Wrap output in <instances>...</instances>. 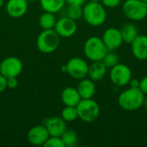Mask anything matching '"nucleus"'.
I'll use <instances>...</instances> for the list:
<instances>
[{"mask_svg": "<svg viewBox=\"0 0 147 147\" xmlns=\"http://www.w3.org/2000/svg\"><path fill=\"white\" fill-rule=\"evenodd\" d=\"M83 18L92 27L102 25L107 19L106 7L101 2L89 1L84 4Z\"/></svg>", "mask_w": 147, "mask_h": 147, "instance_id": "1", "label": "nucleus"}, {"mask_svg": "<svg viewBox=\"0 0 147 147\" xmlns=\"http://www.w3.org/2000/svg\"><path fill=\"white\" fill-rule=\"evenodd\" d=\"M145 96L139 88L129 87L119 95L118 104L126 111H135L143 107Z\"/></svg>", "mask_w": 147, "mask_h": 147, "instance_id": "2", "label": "nucleus"}, {"mask_svg": "<svg viewBox=\"0 0 147 147\" xmlns=\"http://www.w3.org/2000/svg\"><path fill=\"white\" fill-rule=\"evenodd\" d=\"M60 43V36L53 29L41 31L37 36L36 46L40 52L43 53H52L57 50Z\"/></svg>", "mask_w": 147, "mask_h": 147, "instance_id": "3", "label": "nucleus"}, {"mask_svg": "<svg viewBox=\"0 0 147 147\" xmlns=\"http://www.w3.org/2000/svg\"><path fill=\"white\" fill-rule=\"evenodd\" d=\"M84 53L86 58L90 61H98L103 59L108 53V49L102 38L98 36H90L84 42Z\"/></svg>", "mask_w": 147, "mask_h": 147, "instance_id": "4", "label": "nucleus"}, {"mask_svg": "<svg viewBox=\"0 0 147 147\" xmlns=\"http://www.w3.org/2000/svg\"><path fill=\"white\" fill-rule=\"evenodd\" d=\"M76 108L78 118L86 123H92L96 121L100 115V106L97 102L92 98L81 99Z\"/></svg>", "mask_w": 147, "mask_h": 147, "instance_id": "5", "label": "nucleus"}, {"mask_svg": "<svg viewBox=\"0 0 147 147\" xmlns=\"http://www.w3.org/2000/svg\"><path fill=\"white\" fill-rule=\"evenodd\" d=\"M122 11L127 19L140 22L147 16V3L142 0H126L122 4Z\"/></svg>", "mask_w": 147, "mask_h": 147, "instance_id": "6", "label": "nucleus"}, {"mask_svg": "<svg viewBox=\"0 0 147 147\" xmlns=\"http://www.w3.org/2000/svg\"><path fill=\"white\" fill-rule=\"evenodd\" d=\"M132 78V71L130 67L125 64L118 63L114 67L110 68L109 78L111 82L116 86L123 87L127 85Z\"/></svg>", "mask_w": 147, "mask_h": 147, "instance_id": "7", "label": "nucleus"}, {"mask_svg": "<svg viewBox=\"0 0 147 147\" xmlns=\"http://www.w3.org/2000/svg\"><path fill=\"white\" fill-rule=\"evenodd\" d=\"M66 72L74 79L80 80L88 76L89 64L85 59L80 57H73L65 64Z\"/></svg>", "mask_w": 147, "mask_h": 147, "instance_id": "8", "label": "nucleus"}, {"mask_svg": "<svg viewBox=\"0 0 147 147\" xmlns=\"http://www.w3.org/2000/svg\"><path fill=\"white\" fill-rule=\"evenodd\" d=\"M23 65L22 60L15 56H9L0 63V73L6 78H17L22 71Z\"/></svg>", "mask_w": 147, "mask_h": 147, "instance_id": "9", "label": "nucleus"}, {"mask_svg": "<svg viewBox=\"0 0 147 147\" xmlns=\"http://www.w3.org/2000/svg\"><path fill=\"white\" fill-rule=\"evenodd\" d=\"M76 22L77 21L64 16L57 20L53 29L60 36V38H70L73 36L78 30Z\"/></svg>", "mask_w": 147, "mask_h": 147, "instance_id": "10", "label": "nucleus"}, {"mask_svg": "<svg viewBox=\"0 0 147 147\" xmlns=\"http://www.w3.org/2000/svg\"><path fill=\"white\" fill-rule=\"evenodd\" d=\"M102 40L104 42L108 51H115L118 49L124 42L120 28L114 27L109 28L104 31Z\"/></svg>", "mask_w": 147, "mask_h": 147, "instance_id": "11", "label": "nucleus"}, {"mask_svg": "<svg viewBox=\"0 0 147 147\" xmlns=\"http://www.w3.org/2000/svg\"><path fill=\"white\" fill-rule=\"evenodd\" d=\"M48 131L44 125H36L31 127L28 133V140L33 146H43L49 138Z\"/></svg>", "mask_w": 147, "mask_h": 147, "instance_id": "12", "label": "nucleus"}, {"mask_svg": "<svg viewBox=\"0 0 147 147\" xmlns=\"http://www.w3.org/2000/svg\"><path fill=\"white\" fill-rule=\"evenodd\" d=\"M43 125L46 127L50 136L61 137L62 134L65 133V131L67 129L66 121H65L61 116L49 117L46 119Z\"/></svg>", "mask_w": 147, "mask_h": 147, "instance_id": "13", "label": "nucleus"}, {"mask_svg": "<svg viewBox=\"0 0 147 147\" xmlns=\"http://www.w3.org/2000/svg\"><path fill=\"white\" fill-rule=\"evenodd\" d=\"M28 9L27 0H8L6 3V12L12 18H21Z\"/></svg>", "mask_w": 147, "mask_h": 147, "instance_id": "14", "label": "nucleus"}, {"mask_svg": "<svg viewBox=\"0 0 147 147\" xmlns=\"http://www.w3.org/2000/svg\"><path fill=\"white\" fill-rule=\"evenodd\" d=\"M133 55L139 60L147 59V35L139 34L130 44Z\"/></svg>", "mask_w": 147, "mask_h": 147, "instance_id": "15", "label": "nucleus"}, {"mask_svg": "<svg viewBox=\"0 0 147 147\" xmlns=\"http://www.w3.org/2000/svg\"><path fill=\"white\" fill-rule=\"evenodd\" d=\"M77 90L82 99L93 98L96 90L95 82L87 77L79 80L77 86Z\"/></svg>", "mask_w": 147, "mask_h": 147, "instance_id": "16", "label": "nucleus"}, {"mask_svg": "<svg viewBox=\"0 0 147 147\" xmlns=\"http://www.w3.org/2000/svg\"><path fill=\"white\" fill-rule=\"evenodd\" d=\"M60 98L65 106H72V107H76L82 99L77 88L71 87V86L63 89V90L61 91Z\"/></svg>", "mask_w": 147, "mask_h": 147, "instance_id": "17", "label": "nucleus"}, {"mask_svg": "<svg viewBox=\"0 0 147 147\" xmlns=\"http://www.w3.org/2000/svg\"><path fill=\"white\" fill-rule=\"evenodd\" d=\"M107 66L102 60L91 61V64L89 65L88 70V78L93 80L94 82L102 80L107 73Z\"/></svg>", "mask_w": 147, "mask_h": 147, "instance_id": "18", "label": "nucleus"}, {"mask_svg": "<svg viewBox=\"0 0 147 147\" xmlns=\"http://www.w3.org/2000/svg\"><path fill=\"white\" fill-rule=\"evenodd\" d=\"M120 31H121L123 41L127 44H131L134 40V39L139 35L137 27L134 24L129 23V22L124 23L120 28Z\"/></svg>", "mask_w": 147, "mask_h": 147, "instance_id": "19", "label": "nucleus"}, {"mask_svg": "<svg viewBox=\"0 0 147 147\" xmlns=\"http://www.w3.org/2000/svg\"><path fill=\"white\" fill-rule=\"evenodd\" d=\"M65 3V0H40V7L44 11L54 14L61 11Z\"/></svg>", "mask_w": 147, "mask_h": 147, "instance_id": "20", "label": "nucleus"}, {"mask_svg": "<svg viewBox=\"0 0 147 147\" xmlns=\"http://www.w3.org/2000/svg\"><path fill=\"white\" fill-rule=\"evenodd\" d=\"M57 22V18L54 13L44 11L39 17V25L43 29H53L54 28L55 23Z\"/></svg>", "mask_w": 147, "mask_h": 147, "instance_id": "21", "label": "nucleus"}, {"mask_svg": "<svg viewBox=\"0 0 147 147\" xmlns=\"http://www.w3.org/2000/svg\"><path fill=\"white\" fill-rule=\"evenodd\" d=\"M62 141L65 145V147H73L77 146L78 138L76 131L72 129H66L65 133L61 136Z\"/></svg>", "mask_w": 147, "mask_h": 147, "instance_id": "22", "label": "nucleus"}, {"mask_svg": "<svg viewBox=\"0 0 147 147\" xmlns=\"http://www.w3.org/2000/svg\"><path fill=\"white\" fill-rule=\"evenodd\" d=\"M72 20L78 21L83 17V5L68 4L65 9V16Z\"/></svg>", "mask_w": 147, "mask_h": 147, "instance_id": "23", "label": "nucleus"}, {"mask_svg": "<svg viewBox=\"0 0 147 147\" xmlns=\"http://www.w3.org/2000/svg\"><path fill=\"white\" fill-rule=\"evenodd\" d=\"M61 117L66 122L75 121L77 119H78L77 108L72 106H65L61 111Z\"/></svg>", "mask_w": 147, "mask_h": 147, "instance_id": "24", "label": "nucleus"}, {"mask_svg": "<svg viewBox=\"0 0 147 147\" xmlns=\"http://www.w3.org/2000/svg\"><path fill=\"white\" fill-rule=\"evenodd\" d=\"M102 61L107 66V68H112L119 63V56L114 51H108Z\"/></svg>", "mask_w": 147, "mask_h": 147, "instance_id": "25", "label": "nucleus"}, {"mask_svg": "<svg viewBox=\"0 0 147 147\" xmlns=\"http://www.w3.org/2000/svg\"><path fill=\"white\" fill-rule=\"evenodd\" d=\"M45 147H65L61 137L57 136H49L47 140L43 145Z\"/></svg>", "mask_w": 147, "mask_h": 147, "instance_id": "26", "label": "nucleus"}, {"mask_svg": "<svg viewBox=\"0 0 147 147\" xmlns=\"http://www.w3.org/2000/svg\"><path fill=\"white\" fill-rule=\"evenodd\" d=\"M106 8H116L121 3V0H100Z\"/></svg>", "mask_w": 147, "mask_h": 147, "instance_id": "27", "label": "nucleus"}, {"mask_svg": "<svg viewBox=\"0 0 147 147\" xmlns=\"http://www.w3.org/2000/svg\"><path fill=\"white\" fill-rule=\"evenodd\" d=\"M18 86V80L16 78H7V88L14 90Z\"/></svg>", "mask_w": 147, "mask_h": 147, "instance_id": "28", "label": "nucleus"}, {"mask_svg": "<svg viewBox=\"0 0 147 147\" xmlns=\"http://www.w3.org/2000/svg\"><path fill=\"white\" fill-rule=\"evenodd\" d=\"M139 89L145 94L147 95V76L144 77L142 79H140V87Z\"/></svg>", "mask_w": 147, "mask_h": 147, "instance_id": "29", "label": "nucleus"}, {"mask_svg": "<svg viewBox=\"0 0 147 147\" xmlns=\"http://www.w3.org/2000/svg\"><path fill=\"white\" fill-rule=\"evenodd\" d=\"M7 89V78L0 73V93H3Z\"/></svg>", "mask_w": 147, "mask_h": 147, "instance_id": "30", "label": "nucleus"}, {"mask_svg": "<svg viewBox=\"0 0 147 147\" xmlns=\"http://www.w3.org/2000/svg\"><path fill=\"white\" fill-rule=\"evenodd\" d=\"M140 79L132 78L128 84L130 85V87H133V88H139V87H140Z\"/></svg>", "mask_w": 147, "mask_h": 147, "instance_id": "31", "label": "nucleus"}, {"mask_svg": "<svg viewBox=\"0 0 147 147\" xmlns=\"http://www.w3.org/2000/svg\"><path fill=\"white\" fill-rule=\"evenodd\" d=\"M88 0H65V3L67 4H78V5H84Z\"/></svg>", "mask_w": 147, "mask_h": 147, "instance_id": "32", "label": "nucleus"}, {"mask_svg": "<svg viewBox=\"0 0 147 147\" xmlns=\"http://www.w3.org/2000/svg\"><path fill=\"white\" fill-rule=\"evenodd\" d=\"M143 106L146 108V109L147 110V95L145 96V100H144V104H143Z\"/></svg>", "mask_w": 147, "mask_h": 147, "instance_id": "33", "label": "nucleus"}, {"mask_svg": "<svg viewBox=\"0 0 147 147\" xmlns=\"http://www.w3.org/2000/svg\"><path fill=\"white\" fill-rule=\"evenodd\" d=\"M4 3H5V0H0V8L4 4Z\"/></svg>", "mask_w": 147, "mask_h": 147, "instance_id": "34", "label": "nucleus"}, {"mask_svg": "<svg viewBox=\"0 0 147 147\" xmlns=\"http://www.w3.org/2000/svg\"><path fill=\"white\" fill-rule=\"evenodd\" d=\"M27 1L29 3V2H35V1H37V0H27Z\"/></svg>", "mask_w": 147, "mask_h": 147, "instance_id": "35", "label": "nucleus"}, {"mask_svg": "<svg viewBox=\"0 0 147 147\" xmlns=\"http://www.w3.org/2000/svg\"><path fill=\"white\" fill-rule=\"evenodd\" d=\"M90 1H96V2H100V0H90Z\"/></svg>", "mask_w": 147, "mask_h": 147, "instance_id": "36", "label": "nucleus"}, {"mask_svg": "<svg viewBox=\"0 0 147 147\" xmlns=\"http://www.w3.org/2000/svg\"><path fill=\"white\" fill-rule=\"evenodd\" d=\"M142 1H143V2H145L146 3H147V0H142Z\"/></svg>", "mask_w": 147, "mask_h": 147, "instance_id": "37", "label": "nucleus"}]
</instances>
